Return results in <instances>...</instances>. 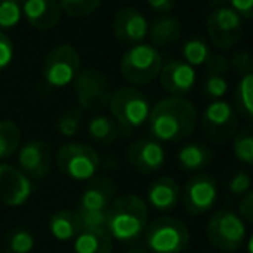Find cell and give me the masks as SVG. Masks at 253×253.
<instances>
[{"mask_svg": "<svg viewBox=\"0 0 253 253\" xmlns=\"http://www.w3.org/2000/svg\"><path fill=\"white\" fill-rule=\"evenodd\" d=\"M149 134L158 142H180L196 128L198 113L186 97H167L151 108L148 116Z\"/></svg>", "mask_w": 253, "mask_h": 253, "instance_id": "cell-1", "label": "cell"}, {"mask_svg": "<svg viewBox=\"0 0 253 253\" xmlns=\"http://www.w3.org/2000/svg\"><path fill=\"white\" fill-rule=\"evenodd\" d=\"M149 224L148 203L137 194L116 196L106 210L104 229L111 239L132 243L144 234Z\"/></svg>", "mask_w": 253, "mask_h": 253, "instance_id": "cell-2", "label": "cell"}, {"mask_svg": "<svg viewBox=\"0 0 253 253\" xmlns=\"http://www.w3.org/2000/svg\"><path fill=\"white\" fill-rule=\"evenodd\" d=\"M108 108L111 118L125 132H130L132 128H137L144 122H148L151 111L148 97L134 87H120L111 92Z\"/></svg>", "mask_w": 253, "mask_h": 253, "instance_id": "cell-3", "label": "cell"}, {"mask_svg": "<svg viewBox=\"0 0 253 253\" xmlns=\"http://www.w3.org/2000/svg\"><path fill=\"white\" fill-rule=\"evenodd\" d=\"M163 66L162 54L151 43H137L125 50L120 59V70L125 80L134 85H146L160 75Z\"/></svg>", "mask_w": 253, "mask_h": 253, "instance_id": "cell-4", "label": "cell"}, {"mask_svg": "<svg viewBox=\"0 0 253 253\" xmlns=\"http://www.w3.org/2000/svg\"><path fill=\"white\" fill-rule=\"evenodd\" d=\"M189 229L175 217H160L144 231L146 246L151 253H182L189 245Z\"/></svg>", "mask_w": 253, "mask_h": 253, "instance_id": "cell-5", "label": "cell"}, {"mask_svg": "<svg viewBox=\"0 0 253 253\" xmlns=\"http://www.w3.org/2000/svg\"><path fill=\"white\" fill-rule=\"evenodd\" d=\"M56 165L73 180H90L101 167V158L92 146L84 142H66L56 151Z\"/></svg>", "mask_w": 253, "mask_h": 253, "instance_id": "cell-6", "label": "cell"}, {"mask_svg": "<svg viewBox=\"0 0 253 253\" xmlns=\"http://www.w3.org/2000/svg\"><path fill=\"white\" fill-rule=\"evenodd\" d=\"M73 90L82 111L99 113L104 109L111 97V85L102 71L97 68L80 70L73 80Z\"/></svg>", "mask_w": 253, "mask_h": 253, "instance_id": "cell-7", "label": "cell"}, {"mask_svg": "<svg viewBox=\"0 0 253 253\" xmlns=\"http://www.w3.org/2000/svg\"><path fill=\"white\" fill-rule=\"evenodd\" d=\"M82 66V59L78 50L73 45L61 43L49 50L43 59L42 77L47 85L56 88L68 87L73 84Z\"/></svg>", "mask_w": 253, "mask_h": 253, "instance_id": "cell-8", "label": "cell"}, {"mask_svg": "<svg viewBox=\"0 0 253 253\" xmlns=\"http://www.w3.org/2000/svg\"><path fill=\"white\" fill-rule=\"evenodd\" d=\"M207 236L211 246L220 252H236L246 241V224L231 210H218L207 225Z\"/></svg>", "mask_w": 253, "mask_h": 253, "instance_id": "cell-9", "label": "cell"}, {"mask_svg": "<svg viewBox=\"0 0 253 253\" xmlns=\"http://www.w3.org/2000/svg\"><path fill=\"white\" fill-rule=\"evenodd\" d=\"M201 130L211 142L224 144L238 132V113L227 101H211L201 115Z\"/></svg>", "mask_w": 253, "mask_h": 253, "instance_id": "cell-10", "label": "cell"}, {"mask_svg": "<svg viewBox=\"0 0 253 253\" xmlns=\"http://www.w3.org/2000/svg\"><path fill=\"white\" fill-rule=\"evenodd\" d=\"M208 40L220 50H231L241 42L243 18L231 7H217L207 18Z\"/></svg>", "mask_w": 253, "mask_h": 253, "instance_id": "cell-11", "label": "cell"}, {"mask_svg": "<svg viewBox=\"0 0 253 253\" xmlns=\"http://www.w3.org/2000/svg\"><path fill=\"white\" fill-rule=\"evenodd\" d=\"M217 180L207 173H198V175L191 177L184 186V208L189 215L208 213L217 201Z\"/></svg>", "mask_w": 253, "mask_h": 253, "instance_id": "cell-12", "label": "cell"}, {"mask_svg": "<svg viewBox=\"0 0 253 253\" xmlns=\"http://www.w3.org/2000/svg\"><path fill=\"white\" fill-rule=\"evenodd\" d=\"M126 163L137 173H155L165 163V149L153 137H141L126 149Z\"/></svg>", "mask_w": 253, "mask_h": 253, "instance_id": "cell-13", "label": "cell"}, {"mask_svg": "<svg viewBox=\"0 0 253 253\" xmlns=\"http://www.w3.org/2000/svg\"><path fill=\"white\" fill-rule=\"evenodd\" d=\"M33 194V184L28 175L7 163H0V203L5 207H21Z\"/></svg>", "mask_w": 253, "mask_h": 253, "instance_id": "cell-14", "label": "cell"}, {"mask_svg": "<svg viewBox=\"0 0 253 253\" xmlns=\"http://www.w3.org/2000/svg\"><path fill=\"white\" fill-rule=\"evenodd\" d=\"M148 21L135 7H123L113 19V33L122 45L132 47L142 43L148 37Z\"/></svg>", "mask_w": 253, "mask_h": 253, "instance_id": "cell-15", "label": "cell"}, {"mask_svg": "<svg viewBox=\"0 0 253 253\" xmlns=\"http://www.w3.org/2000/svg\"><path fill=\"white\" fill-rule=\"evenodd\" d=\"M18 163L30 179H42L52 169V149L45 141H30L19 149Z\"/></svg>", "mask_w": 253, "mask_h": 253, "instance_id": "cell-16", "label": "cell"}, {"mask_svg": "<svg viewBox=\"0 0 253 253\" xmlns=\"http://www.w3.org/2000/svg\"><path fill=\"white\" fill-rule=\"evenodd\" d=\"M158 77L162 82V87L175 97L186 95L196 84L194 68L180 59H172L163 64Z\"/></svg>", "mask_w": 253, "mask_h": 253, "instance_id": "cell-17", "label": "cell"}, {"mask_svg": "<svg viewBox=\"0 0 253 253\" xmlns=\"http://www.w3.org/2000/svg\"><path fill=\"white\" fill-rule=\"evenodd\" d=\"M116 198V184L109 177H94L88 180L80 196L78 208L106 211Z\"/></svg>", "mask_w": 253, "mask_h": 253, "instance_id": "cell-18", "label": "cell"}, {"mask_svg": "<svg viewBox=\"0 0 253 253\" xmlns=\"http://www.w3.org/2000/svg\"><path fill=\"white\" fill-rule=\"evenodd\" d=\"M21 14L33 28L52 30L59 25L63 12L56 0H26L21 5Z\"/></svg>", "mask_w": 253, "mask_h": 253, "instance_id": "cell-19", "label": "cell"}, {"mask_svg": "<svg viewBox=\"0 0 253 253\" xmlns=\"http://www.w3.org/2000/svg\"><path fill=\"white\" fill-rule=\"evenodd\" d=\"M180 200V187L172 177H160L148 187V203L158 211H170Z\"/></svg>", "mask_w": 253, "mask_h": 253, "instance_id": "cell-20", "label": "cell"}, {"mask_svg": "<svg viewBox=\"0 0 253 253\" xmlns=\"http://www.w3.org/2000/svg\"><path fill=\"white\" fill-rule=\"evenodd\" d=\"M73 253H113V239L106 229H82L73 239Z\"/></svg>", "mask_w": 253, "mask_h": 253, "instance_id": "cell-21", "label": "cell"}, {"mask_svg": "<svg viewBox=\"0 0 253 253\" xmlns=\"http://www.w3.org/2000/svg\"><path fill=\"white\" fill-rule=\"evenodd\" d=\"M49 231L61 243L73 241L82 231V222L77 210H57L49 218Z\"/></svg>", "mask_w": 253, "mask_h": 253, "instance_id": "cell-22", "label": "cell"}, {"mask_svg": "<svg viewBox=\"0 0 253 253\" xmlns=\"http://www.w3.org/2000/svg\"><path fill=\"white\" fill-rule=\"evenodd\" d=\"M148 35L153 47H169L180 39L182 28L179 19L173 16H160L151 23V26H148Z\"/></svg>", "mask_w": 253, "mask_h": 253, "instance_id": "cell-23", "label": "cell"}, {"mask_svg": "<svg viewBox=\"0 0 253 253\" xmlns=\"http://www.w3.org/2000/svg\"><path fill=\"white\" fill-rule=\"evenodd\" d=\"M211 160H213V151L200 142H189V144L182 146L177 153V163L186 172L203 170L205 167L210 165Z\"/></svg>", "mask_w": 253, "mask_h": 253, "instance_id": "cell-24", "label": "cell"}, {"mask_svg": "<svg viewBox=\"0 0 253 253\" xmlns=\"http://www.w3.org/2000/svg\"><path fill=\"white\" fill-rule=\"evenodd\" d=\"M87 132L92 141L102 146L113 144L115 141H118L120 135L125 134V130H123L122 126L111 116H106V115L92 116L87 123Z\"/></svg>", "mask_w": 253, "mask_h": 253, "instance_id": "cell-25", "label": "cell"}, {"mask_svg": "<svg viewBox=\"0 0 253 253\" xmlns=\"http://www.w3.org/2000/svg\"><path fill=\"white\" fill-rule=\"evenodd\" d=\"M210 43L201 37H191L184 42L182 45V56L184 63H187L189 66H205L210 57Z\"/></svg>", "mask_w": 253, "mask_h": 253, "instance_id": "cell-26", "label": "cell"}, {"mask_svg": "<svg viewBox=\"0 0 253 253\" xmlns=\"http://www.w3.org/2000/svg\"><path fill=\"white\" fill-rule=\"evenodd\" d=\"M234 102L239 115L245 118L253 116V75L246 73L239 78L234 88Z\"/></svg>", "mask_w": 253, "mask_h": 253, "instance_id": "cell-27", "label": "cell"}, {"mask_svg": "<svg viewBox=\"0 0 253 253\" xmlns=\"http://www.w3.org/2000/svg\"><path fill=\"white\" fill-rule=\"evenodd\" d=\"M21 142V130L12 120H0V160L12 156Z\"/></svg>", "mask_w": 253, "mask_h": 253, "instance_id": "cell-28", "label": "cell"}, {"mask_svg": "<svg viewBox=\"0 0 253 253\" xmlns=\"http://www.w3.org/2000/svg\"><path fill=\"white\" fill-rule=\"evenodd\" d=\"M33 248H35V236L28 229L16 227L9 231L4 239L5 253H32Z\"/></svg>", "mask_w": 253, "mask_h": 253, "instance_id": "cell-29", "label": "cell"}, {"mask_svg": "<svg viewBox=\"0 0 253 253\" xmlns=\"http://www.w3.org/2000/svg\"><path fill=\"white\" fill-rule=\"evenodd\" d=\"M232 153L238 162L243 165L253 163V130L252 125H246L245 128L238 130L232 137Z\"/></svg>", "mask_w": 253, "mask_h": 253, "instance_id": "cell-30", "label": "cell"}, {"mask_svg": "<svg viewBox=\"0 0 253 253\" xmlns=\"http://www.w3.org/2000/svg\"><path fill=\"white\" fill-rule=\"evenodd\" d=\"M61 12L71 18H85L101 7L102 0H56Z\"/></svg>", "mask_w": 253, "mask_h": 253, "instance_id": "cell-31", "label": "cell"}, {"mask_svg": "<svg viewBox=\"0 0 253 253\" xmlns=\"http://www.w3.org/2000/svg\"><path fill=\"white\" fill-rule=\"evenodd\" d=\"M84 123V111L82 109H66L57 118V132L63 137H73L78 134Z\"/></svg>", "mask_w": 253, "mask_h": 253, "instance_id": "cell-32", "label": "cell"}, {"mask_svg": "<svg viewBox=\"0 0 253 253\" xmlns=\"http://www.w3.org/2000/svg\"><path fill=\"white\" fill-rule=\"evenodd\" d=\"M21 16V5L16 0H0V32L14 28Z\"/></svg>", "mask_w": 253, "mask_h": 253, "instance_id": "cell-33", "label": "cell"}, {"mask_svg": "<svg viewBox=\"0 0 253 253\" xmlns=\"http://www.w3.org/2000/svg\"><path fill=\"white\" fill-rule=\"evenodd\" d=\"M201 92L210 101H218L227 92V80H225L224 75L208 73L203 80V85H201Z\"/></svg>", "mask_w": 253, "mask_h": 253, "instance_id": "cell-34", "label": "cell"}, {"mask_svg": "<svg viewBox=\"0 0 253 253\" xmlns=\"http://www.w3.org/2000/svg\"><path fill=\"white\" fill-rule=\"evenodd\" d=\"M77 213H78V218H80V222H82V229H104L106 211L77 208Z\"/></svg>", "mask_w": 253, "mask_h": 253, "instance_id": "cell-35", "label": "cell"}, {"mask_svg": "<svg viewBox=\"0 0 253 253\" xmlns=\"http://www.w3.org/2000/svg\"><path fill=\"white\" fill-rule=\"evenodd\" d=\"M229 191L236 196H243L245 193L252 191V177L246 172H236L229 180Z\"/></svg>", "mask_w": 253, "mask_h": 253, "instance_id": "cell-36", "label": "cell"}, {"mask_svg": "<svg viewBox=\"0 0 253 253\" xmlns=\"http://www.w3.org/2000/svg\"><path fill=\"white\" fill-rule=\"evenodd\" d=\"M14 59V45L12 40L5 35L4 32H0V71H4L9 68V64Z\"/></svg>", "mask_w": 253, "mask_h": 253, "instance_id": "cell-37", "label": "cell"}, {"mask_svg": "<svg viewBox=\"0 0 253 253\" xmlns=\"http://www.w3.org/2000/svg\"><path fill=\"white\" fill-rule=\"evenodd\" d=\"M229 68H232V71L238 75H246L252 73V57H250L248 50H241V52L234 54L232 59L229 61Z\"/></svg>", "mask_w": 253, "mask_h": 253, "instance_id": "cell-38", "label": "cell"}, {"mask_svg": "<svg viewBox=\"0 0 253 253\" xmlns=\"http://www.w3.org/2000/svg\"><path fill=\"white\" fill-rule=\"evenodd\" d=\"M205 68H207V73L225 75L229 71V59L224 56V54L211 52L207 61V64H205Z\"/></svg>", "mask_w": 253, "mask_h": 253, "instance_id": "cell-39", "label": "cell"}, {"mask_svg": "<svg viewBox=\"0 0 253 253\" xmlns=\"http://www.w3.org/2000/svg\"><path fill=\"white\" fill-rule=\"evenodd\" d=\"M238 215L245 224H252L253 222V193L252 191L243 194L241 201H239Z\"/></svg>", "mask_w": 253, "mask_h": 253, "instance_id": "cell-40", "label": "cell"}, {"mask_svg": "<svg viewBox=\"0 0 253 253\" xmlns=\"http://www.w3.org/2000/svg\"><path fill=\"white\" fill-rule=\"evenodd\" d=\"M232 11L238 12L243 19H252L253 16V0H229Z\"/></svg>", "mask_w": 253, "mask_h": 253, "instance_id": "cell-41", "label": "cell"}, {"mask_svg": "<svg viewBox=\"0 0 253 253\" xmlns=\"http://www.w3.org/2000/svg\"><path fill=\"white\" fill-rule=\"evenodd\" d=\"M148 5L156 14H167L177 5V0H148Z\"/></svg>", "mask_w": 253, "mask_h": 253, "instance_id": "cell-42", "label": "cell"}, {"mask_svg": "<svg viewBox=\"0 0 253 253\" xmlns=\"http://www.w3.org/2000/svg\"><path fill=\"white\" fill-rule=\"evenodd\" d=\"M207 2L211 5V7H215V9H217V7H224V5L227 4L229 0H207Z\"/></svg>", "mask_w": 253, "mask_h": 253, "instance_id": "cell-43", "label": "cell"}, {"mask_svg": "<svg viewBox=\"0 0 253 253\" xmlns=\"http://www.w3.org/2000/svg\"><path fill=\"white\" fill-rule=\"evenodd\" d=\"M16 2H18L19 5H23V4H25V2H26V0H16Z\"/></svg>", "mask_w": 253, "mask_h": 253, "instance_id": "cell-44", "label": "cell"}]
</instances>
